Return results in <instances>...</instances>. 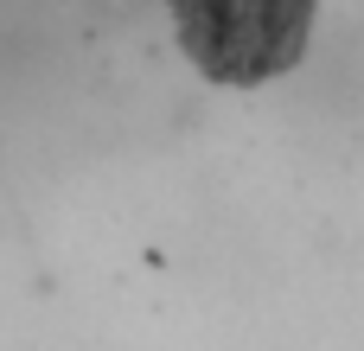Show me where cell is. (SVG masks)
Here are the masks:
<instances>
[{"label":"cell","instance_id":"cell-1","mask_svg":"<svg viewBox=\"0 0 364 351\" xmlns=\"http://www.w3.org/2000/svg\"><path fill=\"white\" fill-rule=\"evenodd\" d=\"M211 38L198 45V58L211 70H230V77H256L269 64H282L294 51V32H301V13H205Z\"/></svg>","mask_w":364,"mask_h":351}]
</instances>
